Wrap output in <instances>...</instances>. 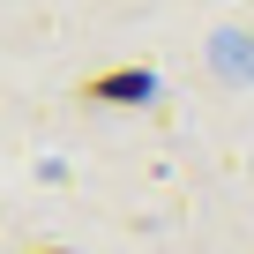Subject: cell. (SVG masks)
<instances>
[{"instance_id":"6da1fadb","label":"cell","mask_w":254,"mask_h":254,"mask_svg":"<svg viewBox=\"0 0 254 254\" xmlns=\"http://www.w3.org/2000/svg\"><path fill=\"white\" fill-rule=\"evenodd\" d=\"M97 97H142L150 90V75H112V82H90Z\"/></svg>"}]
</instances>
